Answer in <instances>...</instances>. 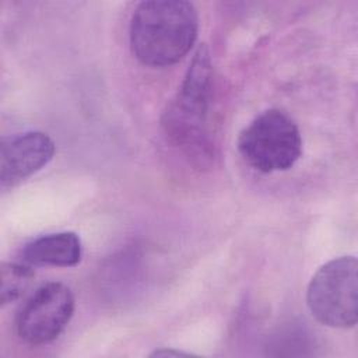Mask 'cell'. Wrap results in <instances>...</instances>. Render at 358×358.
Instances as JSON below:
<instances>
[{"label":"cell","instance_id":"obj_1","mask_svg":"<svg viewBox=\"0 0 358 358\" xmlns=\"http://www.w3.org/2000/svg\"><path fill=\"white\" fill-rule=\"evenodd\" d=\"M199 34L196 7L185 0L141 1L130 21L133 55L151 67L178 63L193 48Z\"/></svg>","mask_w":358,"mask_h":358},{"label":"cell","instance_id":"obj_2","mask_svg":"<svg viewBox=\"0 0 358 358\" xmlns=\"http://www.w3.org/2000/svg\"><path fill=\"white\" fill-rule=\"evenodd\" d=\"M213 94V64L206 45H200L185 78L162 113L166 137L187 152H207L208 110Z\"/></svg>","mask_w":358,"mask_h":358},{"label":"cell","instance_id":"obj_3","mask_svg":"<svg viewBox=\"0 0 358 358\" xmlns=\"http://www.w3.org/2000/svg\"><path fill=\"white\" fill-rule=\"evenodd\" d=\"M238 151L259 172L287 171L301 158L302 137L296 123L285 112L267 109L241 131Z\"/></svg>","mask_w":358,"mask_h":358},{"label":"cell","instance_id":"obj_4","mask_svg":"<svg viewBox=\"0 0 358 358\" xmlns=\"http://www.w3.org/2000/svg\"><path fill=\"white\" fill-rule=\"evenodd\" d=\"M306 303L312 316L329 327H354L358 317V262L340 256L313 274Z\"/></svg>","mask_w":358,"mask_h":358},{"label":"cell","instance_id":"obj_5","mask_svg":"<svg viewBox=\"0 0 358 358\" xmlns=\"http://www.w3.org/2000/svg\"><path fill=\"white\" fill-rule=\"evenodd\" d=\"M74 295L63 282L41 285L18 309L15 330L18 337L31 345L56 340L74 313Z\"/></svg>","mask_w":358,"mask_h":358},{"label":"cell","instance_id":"obj_6","mask_svg":"<svg viewBox=\"0 0 358 358\" xmlns=\"http://www.w3.org/2000/svg\"><path fill=\"white\" fill-rule=\"evenodd\" d=\"M56 145L43 131H27L4 138L0 147V182L10 187L45 168L55 157Z\"/></svg>","mask_w":358,"mask_h":358},{"label":"cell","instance_id":"obj_7","mask_svg":"<svg viewBox=\"0 0 358 358\" xmlns=\"http://www.w3.org/2000/svg\"><path fill=\"white\" fill-rule=\"evenodd\" d=\"M21 255L29 266L73 267L81 262L83 245L77 234L63 231L32 239L24 246Z\"/></svg>","mask_w":358,"mask_h":358},{"label":"cell","instance_id":"obj_8","mask_svg":"<svg viewBox=\"0 0 358 358\" xmlns=\"http://www.w3.org/2000/svg\"><path fill=\"white\" fill-rule=\"evenodd\" d=\"M34 271L29 264L3 263L0 268V301L7 305L18 299L31 285Z\"/></svg>","mask_w":358,"mask_h":358},{"label":"cell","instance_id":"obj_9","mask_svg":"<svg viewBox=\"0 0 358 358\" xmlns=\"http://www.w3.org/2000/svg\"><path fill=\"white\" fill-rule=\"evenodd\" d=\"M182 355H190V354L175 351V350H158L151 354V357H182Z\"/></svg>","mask_w":358,"mask_h":358}]
</instances>
